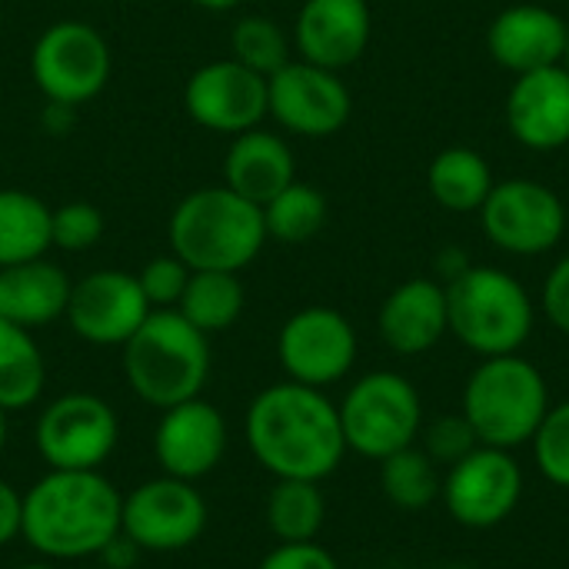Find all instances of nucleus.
I'll list each match as a JSON object with an SVG mask.
<instances>
[{
	"label": "nucleus",
	"mask_w": 569,
	"mask_h": 569,
	"mask_svg": "<svg viewBox=\"0 0 569 569\" xmlns=\"http://www.w3.org/2000/svg\"><path fill=\"white\" fill-rule=\"evenodd\" d=\"M120 507L100 470H50L23 493L20 537L47 560L97 557L120 533Z\"/></svg>",
	"instance_id": "nucleus-2"
},
{
	"label": "nucleus",
	"mask_w": 569,
	"mask_h": 569,
	"mask_svg": "<svg viewBox=\"0 0 569 569\" xmlns=\"http://www.w3.org/2000/svg\"><path fill=\"white\" fill-rule=\"evenodd\" d=\"M183 107L190 120L213 133H247L270 113L267 77L237 63L233 57L197 67L183 87Z\"/></svg>",
	"instance_id": "nucleus-15"
},
{
	"label": "nucleus",
	"mask_w": 569,
	"mask_h": 569,
	"mask_svg": "<svg viewBox=\"0 0 569 569\" xmlns=\"http://www.w3.org/2000/svg\"><path fill=\"white\" fill-rule=\"evenodd\" d=\"M120 530L143 553H177L207 530V500L190 480L157 477L123 497Z\"/></svg>",
	"instance_id": "nucleus-11"
},
{
	"label": "nucleus",
	"mask_w": 569,
	"mask_h": 569,
	"mask_svg": "<svg viewBox=\"0 0 569 569\" xmlns=\"http://www.w3.org/2000/svg\"><path fill=\"white\" fill-rule=\"evenodd\" d=\"M137 280L153 310H177V303L187 290V280H190V267L177 253H163V257L147 260L143 270L137 273Z\"/></svg>",
	"instance_id": "nucleus-34"
},
{
	"label": "nucleus",
	"mask_w": 569,
	"mask_h": 569,
	"mask_svg": "<svg viewBox=\"0 0 569 569\" xmlns=\"http://www.w3.org/2000/svg\"><path fill=\"white\" fill-rule=\"evenodd\" d=\"M277 357L287 380L323 390L353 370L357 330L333 307H303L280 327Z\"/></svg>",
	"instance_id": "nucleus-13"
},
{
	"label": "nucleus",
	"mask_w": 569,
	"mask_h": 569,
	"mask_svg": "<svg viewBox=\"0 0 569 569\" xmlns=\"http://www.w3.org/2000/svg\"><path fill=\"white\" fill-rule=\"evenodd\" d=\"M7 433H10V427H7V410H0V453H3V447H7Z\"/></svg>",
	"instance_id": "nucleus-43"
},
{
	"label": "nucleus",
	"mask_w": 569,
	"mask_h": 569,
	"mask_svg": "<svg viewBox=\"0 0 569 569\" xmlns=\"http://www.w3.org/2000/svg\"><path fill=\"white\" fill-rule=\"evenodd\" d=\"M243 430L253 460L277 480L323 483L347 453L337 403L323 390L293 380L260 390Z\"/></svg>",
	"instance_id": "nucleus-1"
},
{
	"label": "nucleus",
	"mask_w": 569,
	"mask_h": 569,
	"mask_svg": "<svg viewBox=\"0 0 569 569\" xmlns=\"http://www.w3.org/2000/svg\"><path fill=\"white\" fill-rule=\"evenodd\" d=\"M267 103L270 117L283 130L310 140H323L343 130L353 110V97L340 73L307 60H290L273 77H267Z\"/></svg>",
	"instance_id": "nucleus-14"
},
{
	"label": "nucleus",
	"mask_w": 569,
	"mask_h": 569,
	"mask_svg": "<svg viewBox=\"0 0 569 569\" xmlns=\"http://www.w3.org/2000/svg\"><path fill=\"white\" fill-rule=\"evenodd\" d=\"M427 187L440 207L453 213H470V210H480L483 200L490 197L493 173H490V163L477 150L450 147L433 157L427 170Z\"/></svg>",
	"instance_id": "nucleus-25"
},
{
	"label": "nucleus",
	"mask_w": 569,
	"mask_h": 569,
	"mask_svg": "<svg viewBox=\"0 0 569 569\" xmlns=\"http://www.w3.org/2000/svg\"><path fill=\"white\" fill-rule=\"evenodd\" d=\"M547 377L520 353L483 357L463 387V417L480 447L517 450L533 440L550 410Z\"/></svg>",
	"instance_id": "nucleus-5"
},
{
	"label": "nucleus",
	"mask_w": 569,
	"mask_h": 569,
	"mask_svg": "<svg viewBox=\"0 0 569 569\" xmlns=\"http://www.w3.org/2000/svg\"><path fill=\"white\" fill-rule=\"evenodd\" d=\"M160 423L153 433V457L167 477L197 483L213 473L227 453V420L203 397L183 400L177 407L160 410Z\"/></svg>",
	"instance_id": "nucleus-17"
},
{
	"label": "nucleus",
	"mask_w": 569,
	"mask_h": 569,
	"mask_svg": "<svg viewBox=\"0 0 569 569\" xmlns=\"http://www.w3.org/2000/svg\"><path fill=\"white\" fill-rule=\"evenodd\" d=\"M257 569H340V563L317 540H310V543H280V547H273L260 560Z\"/></svg>",
	"instance_id": "nucleus-36"
},
{
	"label": "nucleus",
	"mask_w": 569,
	"mask_h": 569,
	"mask_svg": "<svg viewBox=\"0 0 569 569\" xmlns=\"http://www.w3.org/2000/svg\"><path fill=\"white\" fill-rule=\"evenodd\" d=\"M150 310L153 307L147 303L137 273L93 270L70 287L63 320L83 343L123 347L150 317Z\"/></svg>",
	"instance_id": "nucleus-16"
},
{
	"label": "nucleus",
	"mask_w": 569,
	"mask_h": 569,
	"mask_svg": "<svg viewBox=\"0 0 569 569\" xmlns=\"http://www.w3.org/2000/svg\"><path fill=\"white\" fill-rule=\"evenodd\" d=\"M507 127L530 150L569 143V70L563 63L520 73L507 93Z\"/></svg>",
	"instance_id": "nucleus-20"
},
{
	"label": "nucleus",
	"mask_w": 569,
	"mask_h": 569,
	"mask_svg": "<svg viewBox=\"0 0 569 569\" xmlns=\"http://www.w3.org/2000/svg\"><path fill=\"white\" fill-rule=\"evenodd\" d=\"M140 553H143V550H140V547H137V543L120 530V533H117V537H113V540H110L97 557H100V563H103V567L133 569V563L140 560Z\"/></svg>",
	"instance_id": "nucleus-39"
},
{
	"label": "nucleus",
	"mask_w": 569,
	"mask_h": 569,
	"mask_svg": "<svg viewBox=\"0 0 569 569\" xmlns=\"http://www.w3.org/2000/svg\"><path fill=\"white\" fill-rule=\"evenodd\" d=\"M230 57L260 77H273L280 67L293 60L290 37L283 33L277 20L263 13H247L230 27Z\"/></svg>",
	"instance_id": "nucleus-31"
},
{
	"label": "nucleus",
	"mask_w": 569,
	"mask_h": 569,
	"mask_svg": "<svg viewBox=\"0 0 569 569\" xmlns=\"http://www.w3.org/2000/svg\"><path fill=\"white\" fill-rule=\"evenodd\" d=\"M480 223L493 247L517 257H540L563 240L567 207L537 180H503L493 183L490 197L483 200Z\"/></svg>",
	"instance_id": "nucleus-12"
},
{
	"label": "nucleus",
	"mask_w": 569,
	"mask_h": 569,
	"mask_svg": "<svg viewBox=\"0 0 569 569\" xmlns=\"http://www.w3.org/2000/svg\"><path fill=\"white\" fill-rule=\"evenodd\" d=\"M447 287L450 333L480 357L520 353L533 333V300L527 287L497 267H467Z\"/></svg>",
	"instance_id": "nucleus-6"
},
{
	"label": "nucleus",
	"mask_w": 569,
	"mask_h": 569,
	"mask_svg": "<svg viewBox=\"0 0 569 569\" xmlns=\"http://www.w3.org/2000/svg\"><path fill=\"white\" fill-rule=\"evenodd\" d=\"M370 33L373 17L367 0H307L293 23L300 60L337 73L363 57Z\"/></svg>",
	"instance_id": "nucleus-18"
},
{
	"label": "nucleus",
	"mask_w": 569,
	"mask_h": 569,
	"mask_svg": "<svg viewBox=\"0 0 569 569\" xmlns=\"http://www.w3.org/2000/svg\"><path fill=\"white\" fill-rule=\"evenodd\" d=\"M20 520H23V493L13 490L7 480H0V547L20 537Z\"/></svg>",
	"instance_id": "nucleus-38"
},
{
	"label": "nucleus",
	"mask_w": 569,
	"mask_h": 569,
	"mask_svg": "<svg viewBox=\"0 0 569 569\" xmlns=\"http://www.w3.org/2000/svg\"><path fill=\"white\" fill-rule=\"evenodd\" d=\"M103 230H107V220L100 213V207L87 203V200H70V203H60L50 217V237H53V247L63 250V253H83V250H93L100 240H103Z\"/></svg>",
	"instance_id": "nucleus-33"
},
{
	"label": "nucleus",
	"mask_w": 569,
	"mask_h": 569,
	"mask_svg": "<svg viewBox=\"0 0 569 569\" xmlns=\"http://www.w3.org/2000/svg\"><path fill=\"white\" fill-rule=\"evenodd\" d=\"M113 70V53L107 37L87 20L50 23L30 53V73L47 103L83 107L107 87Z\"/></svg>",
	"instance_id": "nucleus-8"
},
{
	"label": "nucleus",
	"mask_w": 569,
	"mask_h": 569,
	"mask_svg": "<svg viewBox=\"0 0 569 569\" xmlns=\"http://www.w3.org/2000/svg\"><path fill=\"white\" fill-rule=\"evenodd\" d=\"M293 180H297V160L280 133L253 127L230 140L223 157V187H230L243 200L263 207Z\"/></svg>",
	"instance_id": "nucleus-22"
},
{
	"label": "nucleus",
	"mask_w": 569,
	"mask_h": 569,
	"mask_svg": "<svg viewBox=\"0 0 569 569\" xmlns=\"http://www.w3.org/2000/svg\"><path fill=\"white\" fill-rule=\"evenodd\" d=\"M543 310H547V320L569 337V257H563L547 283H543Z\"/></svg>",
	"instance_id": "nucleus-37"
},
{
	"label": "nucleus",
	"mask_w": 569,
	"mask_h": 569,
	"mask_svg": "<svg viewBox=\"0 0 569 569\" xmlns=\"http://www.w3.org/2000/svg\"><path fill=\"white\" fill-rule=\"evenodd\" d=\"M337 413L347 450L377 463L403 447H413L423 430V400L417 387L393 370L360 377L340 400Z\"/></svg>",
	"instance_id": "nucleus-7"
},
{
	"label": "nucleus",
	"mask_w": 569,
	"mask_h": 569,
	"mask_svg": "<svg viewBox=\"0 0 569 569\" xmlns=\"http://www.w3.org/2000/svg\"><path fill=\"white\" fill-rule=\"evenodd\" d=\"M70 287V277L47 257L0 267V317L23 330L47 327L67 313Z\"/></svg>",
	"instance_id": "nucleus-23"
},
{
	"label": "nucleus",
	"mask_w": 569,
	"mask_h": 569,
	"mask_svg": "<svg viewBox=\"0 0 569 569\" xmlns=\"http://www.w3.org/2000/svg\"><path fill=\"white\" fill-rule=\"evenodd\" d=\"M47 363L30 330L0 317V410H27L40 400Z\"/></svg>",
	"instance_id": "nucleus-26"
},
{
	"label": "nucleus",
	"mask_w": 569,
	"mask_h": 569,
	"mask_svg": "<svg viewBox=\"0 0 569 569\" xmlns=\"http://www.w3.org/2000/svg\"><path fill=\"white\" fill-rule=\"evenodd\" d=\"M263 513L270 533L280 543H310L323 530L327 500L313 480H277Z\"/></svg>",
	"instance_id": "nucleus-28"
},
{
	"label": "nucleus",
	"mask_w": 569,
	"mask_h": 569,
	"mask_svg": "<svg viewBox=\"0 0 569 569\" xmlns=\"http://www.w3.org/2000/svg\"><path fill=\"white\" fill-rule=\"evenodd\" d=\"M243 283L240 273L223 270H190L187 290L177 310L200 330V333H223L243 313Z\"/></svg>",
	"instance_id": "nucleus-27"
},
{
	"label": "nucleus",
	"mask_w": 569,
	"mask_h": 569,
	"mask_svg": "<svg viewBox=\"0 0 569 569\" xmlns=\"http://www.w3.org/2000/svg\"><path fill=\"white\" fill-rule=\"evenodd\" d=\"M440 500L453 523L493 530L513 517L523 500V470L510 450L477 447L443 473Z\"/></svg>",
	"instance_id": "nucleus-9"
},
{
	"label": "nucleus",
	"mask_w": 569,
	"mask_h": 569,
	"mask_svg": "<svg viewBox=\"0 0 569 569\" xmlns=\"http://www.w3.org/2000/svg\"><path fill=\"white\" fill-rule=\"evenodd\" d=\"M563 67H567V70H569V43H567V57H563Z\"/></svg>",
	"instance_id": "nucleus-45"
},
{
	"label": "nucleus",
	"mask_w": 569,
	"mask_h": 569,
	"mask_svg": "<svg viewBox=\"0 0 569 569\" xmlns=\"http://www.w3.org/2000/svg\"><path fill=\"white\" fill-rule=\"evenodd\" d=\"M90 569H110V567H103V563H100V567H90Z\"/></svg>",
	"instance_id": "nucleus-46"
},
{
	"label": "nucleus",
	"mask_w": 569,
	"mask_h": 569,
	"mask_svg": "<svg viewBox=\"0 0 569 569\" xmlns=\"http://www.w3.org/2000/svg\"><path fill=\"white\" fill-rule=\"evenodd\" d=\"M170 253H177L190 270H247L263 243V210L230 187L190 190L170 213Z\"/></svg>",
	"instance_id": "nucleus-3"
},
{
	"label": "nucleus",
	"mask_w": 569,
	"mask_h": 569,
	"mask_svg": "<svg viewBox=\"0 0 569 569\" xmlns=\"http://www.w3.org/2000/svg\"><path fill=\"white\" fill-rule=\"evenodd\" d=\"M530 450L540 477L560 490H569V400L547 410L540 430L530 440Z\"/></svg>",
	"instance_id": "nucleus-32"
},
{
	"label": "nucleus",
	"mask_w": 569,
	"mask_h": 569,
	"mask_svg": "<svg viewBox=\"0 0 569 569\" xmlns=\"http://www.w3.org/2000/svg\"><path fill=\"white\" fill-rule=\"evenodd\" d=\"M420 433H423V450L430 453V460L437 467H453L457 460H463L470 450L480 447V440H477V433H473V427L467 423L463 413L440 417Z\"/></svg>",
	"instance_id": "nucleus-35"
},
{
	"label": "nucleus",
	"mask_w": 569,
	"mask_h": 569,
	"mask_svg": "<svg viewBox=\"0 0 569 569\" xmlns=\"http://www.w3.org/2000/svg\"><path fill=\"white\" fill-rule=\"evenodd\" d=\"M440 487H443L440 467L417 443L380 460V490L400 510H410V513L427 510L430 503L440 500Z\"/></svg>",
	"instance_id": "nucleus-29"
},
{
	"label": "nucleus",
	"mask_w": 569,
	"mask_h": 569,
	"mask_svg": "<svg viewBox=\"0 0 569 569\" xmlns=\"http://www.w3.org/2000/svg\"><path fill=\"white\" fill-rule=\"evenodd\" d=\"M50 217L53 210L17 187L0 190V267H17L27 260H40L50 247Z\"/></svg>",
	"instance_id": "nucleus-24"
},
{
	"label": "nucleus",
	"mask_w": 569,
	"mask_h": 569,
	"mask_svg": "<svg viewBox=\"0 0 569 569\" xmlns=\"http://www.w3.org/2000/svg\"><path fill=\"white\" fill-rule=\"evenodd\" d=\"M567 43L569 23L540 3H517L500 10L487 33V47L493 60L513 70L517 77L563 63Z\"/></svg>",
	"instance_id": "nucleus-19"
},
{
	"label": "nucleus",
	"mask_w": 569,
	"mask_h": 569,
	"mask_svg": "<svg viewBox=\"0 0 569 569\" xmlns=\"http://www.w3.org/2000/svg\"><path fill=\"white\" fill-rule=\"evenodd\" d=\"M383 343L400 357L430 353L447 333V287L427 277H413L400 283L380 307L377 317Z\"/></svg>",
	"instance_id": "nucleus-21"
},
{
	"label": "nucleus",
	"mask_w": 569,
	"mask_h": 569,
	"mask_svg": "<svg viewBox=\"0 0 569 569\" xmlns=\"http://www.w3.org/2000/svg\"><path fill=\"white\" fill-rule=\"evenodd\" d=\"M193 7H200V10H210V13H230V10H237L243 0H190Z\"/></svg>",
	"instance_id": "nucleus-42"
},
{
	"label": "nucleus",
	"mask_w": 569,
	"mask_h": 569,
	"mask_svg": "<svg viewBox=\"0 0 569 569\" xmlns=\"http://www.w3.org/2000/svg\"><path fill=\"white\" fill-rule=\"evenodd\" d=\"M37 450L50 470H100L120 440L117 413L93 393H63L37 420Z\"/></svg>",
	"instance_id": "nucleus-10"
},
{
	"label": "nucleus",
	"mask_w": 569,
	"mask_h": 569,
	"mask_svg": "<svg viewBox=\"0 0 569 569\" xmlns=\"http://www.w3.org/2000/svg\"><path fill=\"white\" fill-rule=\"evenodd\" d=\"M467 267H470V260H467V253H463V250H453V247H450V250H443V253L437 257V270H443L447 283H450V280H457Z\"/></svg>",
	"instance_id": "nucleus-41"
},
{
	"label": "nucleus",
	"mask_w": 569,
	"mask_h": 569,
	"mask_svg": "<svg viewBox=\"0 0 569 569\" xmlns=\"http://www.w3.org/2000/svg\"><path fill=\"white\" fill-rule=\"evenodd\" d=\"M70 123H73V107H63V103H47L43 107V127L50 133H67Z\"/></svg>",
	"instance_id": "nucleus-40"
},
{
	"label": "nucleus",
	"mask_w": 569,
	"mask_h": 569,
	"mask_svg": "<svg viewBox=\"0 0 569 569\" xmlns=\"http://www.w3.org/2000/svg\"><path fill=\"white\" fill-rule=\"evenodd\" d=\"M130 390L157 407H177L200 397L210 377V337L180 310H150L140 330L120 347Z\"/></svg>",
	"instance_id": "nucleus-4"
},
{
	"label": "nucleus",
	"mask_w": 569,
	"mask_h": 569,
	"mask_svg": "<svg viewBox=\"0 0 569 569\" xmlns=\"http://www.w3.org/2000/svg\"><path fill=\"white\" fill-rule=\"evenodd\" d=\"M457 569H463V567H457Z\"/></svg>",
	"instance_id": "nucleus-47"
},
{
	"label": "nucleus",
	"mask_w": 569,
	"mask_h": 569,
	"mask_svg": "<svg viewBox=\"0 0 569 569\" xmlns=\"http://www.w3.org/2000/svg\"><path fill=\"white\" fill-rule=\"evenodd\" d=\"M260 210H263L267 240H277V243H307L327 223V197L317 187L300 183V180L283 187Z\"/></svg>",
	"instance_id": "nucleus-30"
},
{
	"label": "nucleus",
	"mask_w": 569,
	"mask_h": 569,
	"mask_svg": "<svg viewBox=\"0 0 569 569\" xmlns=\"http://www.w3.org/2000/svg\"><path fill=\"white\" fill-rule=\"evenodd\" d=\"M17 569H53V567H47V563H23V567H17Z\"/></svg>",
	"instance_id": "nucleus-44"
}]
</instances>
